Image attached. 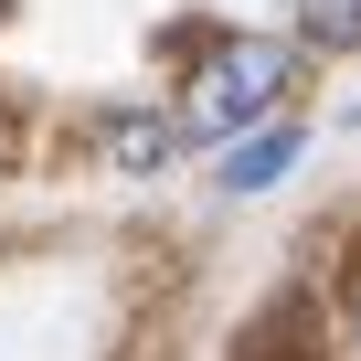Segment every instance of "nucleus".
Instances as JSON below:
<instances>
[{
  "label": "nucleus",
  "mask_w": 361,
  "mask_h": 361,
  "mask_svg": "<svg viewBox=\"0 0 361 361\" xmlns=\"http://www.w3.org/2000/svg\"><path fill=\"white\" fill-rule=\"evenodd\" d=\"M287 85H298V43L224 32V43H202L192 75H180V138H245V128H266L287 106Z\"/></svg>",
  "instance_id": "nucleus-1"
},
{
  "label": "nucleus",
  "mask_w": 361,
  "mask_h": 361,
  "mask_svg": "<svg viewBox=\"0 0 361 361\" xmlns=\"http://www.w3.org/2000/svg\"><path fill=\"white\" fill-rule=\"evenodd\" d=\"M170 159H180V117H159V106H106V117H96V170L159 180Z\"/></svg>",
  "instance_id": "nucleus-2"
},
{
  "label": "nucleus",
  "mask_w": 361,
  "mask_h": 361,
  "mask_svg": "<svg viewBox=\"0 0 361 361\" xmlns=\"http://www.w3.org/2000/svg\"><path fill=\"white\" fill-rule=\"evenodd\" d=\"M298 170V128L287 117H266V128H245V138H224V192H276V180Z\"/></svg>",
  "instance_id": "nucleus-3"
},
{
  "label": "nucleus",
  "mask_w": 361,
  "mask_h": 361,
  "mask_svg": "<svg viewBox=\"0 0 361 361\" xmlns=\"http://www.w3.org/2000/svg\"><path fill=\"white\" fill-rule=\"evenodd\" d=\"M298 43H319V54H361V0H298Z\"/></svg>",
  "instance_id": "nucleus-4"
},
{
  "label": "nucleus",
  "mask_w": 361,
  "mask_h": 361,
  "mask_svg": "<svg viewBox=\"0 0 361 361\" xmlns=\"http://www.w3.org/2000/svg\"><path fill=\"white\" fill-rule=\"evenodd\" d=\"M340 340H350V361H361V287H350V308H340Z\"/></svg>",
  "instance_id": "nucleus-5"
},
{
  "label": "nucleus",
  "mask_w": 361,
  "mask_h": 361,
  "mask_svg": "<svg viewBox=\"0 0 361 361\" xmlns=\"http://www.w3.org/2000/svg\"><path fill=\"white\" fill-rule=\"evenodd\" d=\"M0 159H11V117H0Z\"/></svg>",
  "instance_id": "nucleus-6"
},
{
  "label": "nucleus",
  "mask_w": 361,
  "mask_h": 361,
  "mask_svg": "<svg viewBox=\"0 0 361 361\" xmlns=\"http://www.w3.org/2000/svg\"><path fill=\"white\" fill-rule=\"evenodd\" d=\"M0 11H11V0H0Z\"/></svg>",
  "instance_id": "nucleus-7"
}]
</instances>
